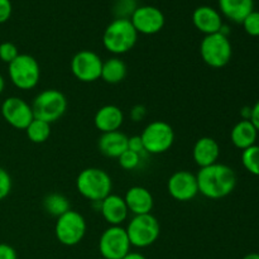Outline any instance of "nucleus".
I'll use <instances>...</instances> for the list:
<instances>
[{
  "instance_id": "1",
  "label": "nucleus",
  "mask_w": 259,
  "mask_h": 259,
  "mask_svg": "<svg viewBox=\"0 0 259 259\" xmlns=\"http://www.w3.org/2000/svg\"><path fill=\"white\" fill-rule=\"evenodd\" d=\"M196 179L199 194L211 200L224 199L232 194L237 186V175L234 169L219 162L200 168Z\"/></svg>"
},
{
  "instance_id": "2",
  "label": "nucleus",
  "mask_w": 259,
  "mask_h": 259,
  "mask_svg": "<svg viewBox=\"0 0 259 259\" xmlns=\"http://www.w3.org/2000/svg\"><path fill=\"white\" fill-rule=\"evenodd\" d=\"M138 40V33L129 18H116L103 34V46L108 52L115 56L124 55L132 51Z\"/></svg>"
},
{
  "instance_id": "3",
  "label": "nucleus",
  "mask_w": 259,
  "mask_h": 259,
  "mask_svg": "<svg viewBox=\"0 0 259 259\" xmlns=\"http://www.w3.org/2000/svg\"><path fill=\"white\" fill-rule=\"evenodd\" d=\"M76 189L82 197L93 202H100L111 194L113 181L109 174L98 167L82 169L76 179Z\"/></svg>"
},
{
  "instance_id": "4",
  "label": "nucleus",
  "mask_w": 259,
  "mask_h": 259,
  "mask_svg": "<svg viewBox=\"0 0 259 259\" xmlns=\"http://www.w3.org/2000/svg\"><path fill=\"white\" fill-rule=\"evenodd\" d=\"M67 105L65 94L56 89H47L35 96L32 103V110L35 119L52 124L65 115Z\"/></svg>"
},
{
  "instance_id": "5",
  "label": "nucleus",
  "mask_w": 259,
  "mask_h": 259,
  "mask_svg": "<svg viewBox=\"0 0 259 259\" xmlns=\"http://www.w3.org/2000/svg\"><path fill=\"white\" fill-rule=\"evenodd\" d=\"M200 56L210 67H225L233 56V47L228 35L220 32L205 35L200 43Z\"/></svg>"
},
{
  "instance_id": "6",
  "label": "nucleus",
  "mask_w": 259,
  "mask_h": 259,
  "mask_svg": "<svg viewBox=\"0 0 259 259\" xmlns=\"http://www.w3.org/2000/svg\"><path fill=\"white\" fill-rule=\"evenodd\" d=\"M8 75L12 83L17 89L32 90L39 82V63L33 56L19 53V56L8 65Z\"/></svg>"
},
{
  "instance_id": "7",
  "label": "nucleus",
  "mask_w": 259,
  "mask_h": 259,
  "mask_svg": "<svg viewBox=\"0 0 259 259\" xmlns=\"http://www.w3.org/2000/svg\"><path fill=\"white\" fill-rule=\"evenodd\" d=\"M131 245L137 248H147L154 244L161 234V225L152 214L134 215L126 227Z\"/></svg>"
},
{
  "instance_id": "8",
  "label": "nucleus",
  "mask_w": 259,
  "mask_h": 259,
  "mask_svg": "<svg viewBox=\"0 0 259 259\" xmlns=\"http://www.w3.org/2000/svg\"><path fill=\"white\" fill-rule=\"evenodd\" d=\"M147 154H161L169 151L175 143V131L167 121H151L141 134Z\"/></svg>"
},
{
  "instance_id": "9",
  "label": "nucleus",
  "mask_w": 259,
  "mask_h": 259,
  "mask_svg": "<svg viewBox=\"0 0 259 259\" xmlns=\"http://www.w3.org/2000/svg\"><path fill=\"white\" fill-rule=\"evenodd\" d=\"M86 220L82 215L75 210H68L60 218L55 225V234L58 242L66 247L77 245L86 234Z\"/></svg>"
},
{
  "instance_id": "10",
  "label": "nucleus",
  "mask_w": 259,
  "mask_h": 259,
  "mask_svg": "<svg viewBox=\"0 0 259 259\" xmlns=\"http://www.w3.org/2000/svg\"><path fill=\"white\" fill-rule=\"evenodd\" d=\"M126 230L121 225L109 227L99 239V252L104 259H123L131 252Z\"/></svg>"
},
{
  "instance_id": "11",
  "label": "nucleus",
  "mask_w": 259,
  "mask_h": 259,
  "mask_svg": "<svg viewBox=\"0 0 259 259\" xmlns=\"http://www.w3.org/2000/svg\"><path fill=\"white\" fill-rule=\"evenodd\" d=\"M103 60L94 51H78L71 60L72 75L81 82H95L101 77Z\"/></svg>"
},
{
  "instance_id": "12",
  "label": "nucleus",
  "mask_w": 259,
  "mask_h": 259,
  "mask_svg": "<svg viewBox=\"0 0 259 259\" xmlns=\"http://www.w3.org/2000/svg\"><path fill=\"white\" fill-rule=\"evenodd\" d=\"M2 115L10 126L19 131H25L34 119L32 105L18 96H10L3 101Z\"/></svg>"
},
{
  "instance_id": "13",
  "label": "nucleus",
  "mask_w": 259,
  "mask_h": 259,
  "mask_svg": "<svg viewBox=\"0 0 259 259\" xmlns=\"http://www.w3.org/2000/svg\"><path fill=\"white\" fill-rule=\"evenodd\" d=\"M131 22L136 28L137 33L144 35H152L161 32L164 27V15L158 8L152 5H142L137 7L132 13Z\"/></svg>"
},
{
  "instance_id": "14",
  "label": "nucleus",
  "mask_w": 259,
  "mask_h": 259,
  "mask_svg": "<svg viewBox=\"0 0 259 259\" xmlns=\"http://www.w3.org/2000/svg\"><path fill=\"white\" fill-rule=\"evenodd\" d=\"M167 190L169 196L177 201H191L199 194L196 175L186 169L175 172L167 181Z\"/></svg>"
},
{
  "instance_id": "15",
  "label": "nucleus",
  "mask_w": 259,
  "mask_h": 259,
  "mask_svg": "<svg viewBox=\"0 0 259 259\" xmlns=\"http://www.w3.org/2000/svg\"><path fill=\"white\" fill-rule=\"evenodd\" d=\"M98 204L104 220L110 227H118L128 219L129 210L126 207L125 201H124V197L110 194Z\"/></svg>"
},
{
  "instance_id": "16",
  "label": "nucleus",
  "mask_w": 259,
  "mask_h": 259,
  "mask_svg": "<svg viewBox=\"0 0 259 259\" xmlns=\"http://www.w3.org/2000/svg\"><path fill=\"white\" fill-rule=\"evenodd\" d=\"M192 23H194L195 28L199 32L204 33L205 35L220 32L222 27L224 25L222 14L217 9L207 7V5H202V7L195 9L194 14H192Z\"/></svg>"
},
{
  "instance_id": "17",
  "label": "nucleus",
  "mask_w": 259,
  "mask_h": 259,
  "mask_svg": "<svg viewBox=\"0 0 259 259\" xmlns=\"http://www.w3.org/2000/svg\"><path fill=\"white\" fill-rule=\"evenodd\" d=\"M126 207L133 215L151 214L154 206V200L151 192L142 186H133L124 196Z\"/></svg>"
},
{
  "instance_id": "18",
  "label": "nucleus",
  "mask_w": 259,
  "mask_h": 259,
  "mask_svg": "<svg viewBox=\"0 0 259 259\" xmlns=\"http://www.w3.org/2000/svg\"><path fill=\"white\" fill-rule=\"evenodd\" d=\"M123 123V110L119 106L111 105V104L101 106L94 116V124H95L96 129L101 132V134L119 131Z\"/></svg>"
},
{
  "instance_id": "19",
  "label": "nucleus",
  "mask_w": 259,
  "mask_h": 259,
  "mask_svg": "<svg viewBox=\"0 0 259 259\" xmlns=\"http://www.w3.org/2000/svg\"><path fill=\"white\" fill-rule=\"evenodd\" d=\"M194 161L200 168L218 163L220 157V147L218 142L211 137H201L195 143L192 149Z\"/></svg>"
},
{
  "instance_id": "20",
  "label": "nucleus",
  "mask_w": 259,
  "mask_h": 259,
  "mask_svg": "<svg viewBox=\"0 0 259 259\" xmlns=\"http://www.w3.org/2000/svg\"><path fill=\"white\" fill-rule=\"evenodd\" d=\"M128 137L121 132L103 133L98 141L99 151L109 158H119L128 149Z\"/></svg>"
},
{
  "instance_id": "21",
  "label": "nucleus",
  "mask_w": 259,
  "mask_h": 259,
  "mask_svg": "<svg viewBox=\"0 0 259 259\" xmlns=\"http://www.w3.org/2000/svg\"><path fill=\"white\" fill-rule=\"evenodd\" d=\"M219 8L225 18L234 23L243 20L254 10L253 0H219Z\"/></svg>"
},
{
  "instance_id": "22",
  "label": "nucleus",
  "mask_w": 259,
  "mask_h": 259,
  "mask_svg": "<svg viewBox=\"0 0 259 259\" xmlns=\"http://www.w3.org/2000/svg\"><path fill=\"white\" fill-rule=\"evenodd\" d=\"M258 138V131L250 120H240L230 132V141L237 148L244 149L254 146Z\"/></svg>"
},
{
  "instance_id": "23",
  "label": "nucleus",
  "mask_w": 259,
  "mask_h": 259,
  "mask_svg": "<svg viewBox=\"0 0 259 259\" xmlns=\"http://www.w3.org/2000/svg\"><path fill=\"white\" fill-rule=\"evenodd\" d=\"M128 73L126 63L119 57H110L109 60L103 61V68H101V77L106 83L116 85L120 83Z\"/></svg>"
},
{
  "instance_id": "24",
  "label": "nucleus",
  "mask_w": 259,
  "mask_h": 259,
  "mask_svg": "<svg viewBox=\"0 0 259 259\" xmlns=\"http://www.w3.org/2000/svg\"><path fill=\"white\" fill-rule=\"evenodd\" d=\"M43 209L48 214L52 215V217L60 218L61 215L71 210L70 200L65 195L58 194V192H52V194H48L43 199Z\"/></svg>"
},
{
  "instance_id": "25",
  "label": "nucleus",
  "mask_w": 259,
  "mask_h": 259,
  "mask_svg": "<svg viewBox=\"0 0 259 259\" xmlns=\"http://www.w3.org/2000/svg\"><path fill=\"white\" fill-rule=\"evenodd\" d=\"M25 132H27V137L30 142L35 144L45 143L51 136V124L34 118L32 123L27 126Z\"/></svg>"
},
{
  "instance_id": "26",
  "label": "nucleus",
  "mask_w": 259,
  "mask_h": 259,
  "mask_svg": "<svg viewBox=\"0 0 259 259\" xmlns=\"http://www.w3.org/2000/svg\"><path fill=\"white\" fill-rule=\"evenodd\" d=\"M242 163L249 174L259 176V146L254 144L243 151Z\"/></svg>"
},
{
  "instance_id": "27",
  "label": "nucleus",
  "mask_w": 259,
  "mask_h": 259,
  "mask_svg": "<svg viewBox=\"0 0 259 259\" xmlns=\"http://www.w3.org/2000/svg\"><path fill=\"white\" fill-rule=\"evenodd\" d=\"M142 161V157L139 154H137L136 152H132L129 149H126L123 154L118 158L119 166L121 167L125 171H133L137 167L139 166Z\"/></svg>"
},
{
  "instance_id": "28",
  "label": "nucleus",
  "mask_w": 259,
  "mask_h": 259,
  "mask_svg": "<svg viewBox=\"0 0 259 259\" xmlns=\"http://www.w3.org/2000/svg\"><path fill=\"white\" fill-rule=\"evenodd\" d=\"M243 28L250 37H259V12L253 10L244 20H243Z\"/></svg>"
},
{
  "instance_id": "29",
  "label": "nucleus",
  "mask_w": 259,
  "mask_h": 259,
  "mask_svg": "<svg viewBox=\"0 0 259 259\" xmlns=\"http://www.w3.org/2000/svg\"><path fill=\"white\" fill-rule=\"evenodd\" d=\"M19 56V51L18 47L12 42H3L0 43V61L8 63L15 60Z\"/></svg>"
},
{
  "instance_id": "30",
  "label": "nucleus",
  "mask_w": 259,
  "mask_h": 259,
  "mask_svg": "<svg viewBox=\"0 0 259 259\" xmlns=\"http://www.w3.org/2000/svg\"><path fill=\"white\" fill-rule=\"evenodd\" d=\"M13 187V181L8 171L0 167V201L4 200L10 194Z\"/></svg>"
},
{
  "instance_id": "31",
  "label": "nucleus",
  "mask_w": 259,
  "mask_h": 259,
  "mask_svg": "<svg viewBox=\"0 0 259 259\" xmlns=\"http://www.w3.org/2000/svg\"><path fill=\"white\" fill-rule=\"evenodd\" d=\"M128 149L132 152H136L141 157L147 154L146 149H144L143 142H142L141 136H133L128 139Z\"/></svg>"
},
{
  "instance_id": "32",
  "label": "nucleus",
  "mask_w": 259,
  "mask_h": 259,
  "mask_svg": "<svg viewBox=\"0 0 259 259\" xmlns=\"http://www.w3.org/2000/svg\"><path fill=\"white\" fill-rule=\"evenodd\" d=\"M13 5L10 0H0V24L8 22L12 15Z\"/></svg>"
},
{
  "instance_id": "33",
  "label": "nucleus",
  "mask_w": 259,
  "mask_h": 259,
  "mask_svg": "<svg viewBox=\"0 0 259 259\" xmlns=\"http://www.w3.org/2000/svg\"><path fill=\"white\" fill-rule=\"evenodd\" d=\"M147 115V109L144 105H134L131 110V119L133 121H142Z\"/></svg>"
},
{
  "instance_id": "34",
  "label": "nucleus",
  "mask_w": 259,
  "mask_h": 259,
  "mask_svg": "<svg viewBox=\"0 0 259 259\" xmlns=\"http://www.w3.org/2000/svg\"><path fill=\"white\" fill-rule=\"evenodd\" d=\"M0 259H18V254L12 245L0 243Z\"/></svg>"
},
{
  "instance_id": "35",
  "label": "nucleus",
  "mask_w": 259,
  "mask_h": 259,
  "mask_svg": "<svg viewBox=\"0 0 259 259\" xmlns=\"http://www.w3.org/2000/svg\"><path fill=\"white\" fill-rule=\"evenodd\" d=\"M249 120L252 121V124L255 126L259 133V100L252 106V114H250Z\"/></svg>"
},
{
  "instance_id": "36",
  "label": "nucleus",
  "mask_w": 259,
  "mask_h": 259,
  "mask_svg": "<svg viewBox=\"0 0 259 259\" xmlns=\"http://www.w3.org/2000/svg\"><path fill=\"white\" fill-rule=\"evenodd\" d=\"M250 114H252V108L250 106H244L240 111V115H242V120H249Z\"/></svg>"
},
{
  "instance_id": "37",
  "label": "nucleus",
  "mask_w": 259,
  "mask_h": 259,
  "mask_svg": "<svg viewBox=\"0 0 259 259\" xmlns=\"http://www.w3.org/2000/svg\"><path fill=\"white\" fill-rule=\"evenodd\" d=\"M123 259H147L142 253L138 252H129Z\"/></svg>"
},
{
  "instance_id": "38",
  "label": "nucleus",
  "mask_w": 259,
  "mask_h": 259,
  "mask_svg": "<svg viewBox=\"0 0 259 259\" xmlns=\"http://www.w3.org/2000/svg\"><path fill=\"white\" fill-rule=\"evenodd\" d=\"M243 259H259V253H249Z\"/></svg>"
},
{
  "instance_id": "39",
  "label": "nucleus",
  "mask_w": 259,
  "mask_h": 259,
  "mask_svg": "<svg viewBox=\"0 0 259 259\" xmlns=\"http://www.w3.org/2000/svg\"><path fill=\"white\" fill-rule=\"evenodd\" d=\"M4 89H5V80H4V77L0 75V94L4 91Z\"/></svg>"
},
{
  "instance_id": "40",
  "label": "nucleus",
  "mask_w": 259,
  "mask_h": 259,
  "mask_svg": "<svg viewBox=\"0 0 259 259\" xmlns=\"http://www.w3.org/2000/svg\"><path fill=\"white\" fill-rule=\"evenodd\" d=\"M103 259H104V258H103Z\"/></svg>"
}]
</instances>
